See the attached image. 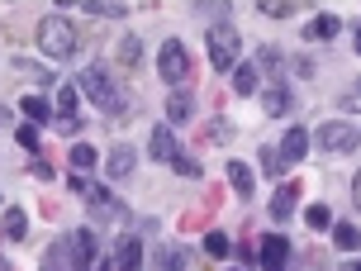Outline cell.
Listing matches in <instances>:
<instances>
[{
  "mask_svg": "<svg viewBox=\"0 0 361 271\" xmlns=\"http://www.w3.org/2000/svg\"><path fill=\"white\" fill-rule=\"evenodd\" d=\"M38 48H43L48 57H57V62H62V57H72V53H76V29H72V24H67L62 15H48L43 24H38Z\"/></svg>",
  "mask_w": 361,
  "mask_h": 271,
  "instance_id": "obj_5",
  "label": "cell"
},
{
  "mask_svg": "<svg viewBox=\"0 0 361 271\" xmlns=\"http://www.w3.org/2000/svg\"><path fill=\"white\" fill-rule=\"evenodd\" d=\"M305 224H309V229H333V210H328V205H309Z\"/></svg>",
  "mask_w": 361,
  "mask_h": 271,
  "instance_id": "obj_23",
  "label": "cell"
},
{
  "mask_svg": "<svg viewBox=\"0 0 361 271\" xmlns=\"http://www.w3.org/2000/svg\"><path fill=\"white\" fill-rule=\"evenodd\" d=\"M157 72H162L166 86H180V81L190 76V53H185V43L166 38V43H162V53H157Z\"/></svg>",
  "mask_w": 361,
  "mask_h": 271,
  "instance_id": "obj_6",
  "label": "cell"
},
{
  "mask_svg": "<svg viewBox=\"0 0 361 271\" xmlns=\"http://www.w3.org/2000/svg\"><path fill=\"white\" fill-rule=\"evenodd\" d=\"M133 162H138V157H133V147H128V143H119L114 152H109V162H105L109 181H124L128 171H133Z\"/></svg>",
  "mask_w": 361,
  "mask_h": 271,
  "instance_id": "obj_12",
  "label": "cell"
},
{
  "mask_svg": "<svg viewBox=\"0 0 361 271\" xmlns=\"http://www.w3.org/2000/svg\"><path fill=\"white\" fill-rule=\"evenodd\" d=\"M138 57H143V43H138V38L128 34L124 43H119V62H124V67H133V62H138Z\"/></svg>",
  "mask_w": 361,
  "mask_h": 271,
  "instance_id": "obj_27",
  "label": "cell"
},
{
  "mask_svg": "<svg viewBox=\"0 0 361 271\" xmlns=\"http://www.w3.org/2000/svg\"><path fill=\"white\" fill-rule=\"evenodd\" d=\"M338 105H343V109H352V114H361V81L343 90V100H338Z\"/></svg>",
  "mask_w": 361,
  "mask_h": 271,
  "instance_id": "obj_29",
  "label": "cell"
},
{
  "mask_svg": "<svg viewBox=\"0 0 361 271\" xmlns=\"http://www.w3.org/2000/svg\"><path fill=\"white\" fill-rule=\"evenodd\" d=\"M62 253H67L72 271H109V257L100 253L95 229H76L72 238H62Z\"/></svg>",
  "mask_w": 361,
  "mask_h": 271,
  "instance_id": "obj_3",
  "label": "cell"
},
{
  "mask_svg": "<svg viewBox=\"0 0 361 271\" xmlns=\"http://www.w3.org/2000/svg\"><path fill=\"white\" fill-rule=\"evenodd\" d=\"M309 143L319 147V152H333V157H343V152H352V147L361 143V128L343 124V119H324V124L309 133Z\"/></svg>",
  "mask_w": 361,
  "mask_h": 271,
  "instance_id": "obj_4",
  "label": "cell"
},
{
  "mask_svg": "<svg viewBox=\"0 0 361 271\" xmlns=\"http://www.w3.org/2000/svg\"><path fill=\"white\" fill-rule=\"evenodd\" d=\"M333 243H338L343 253H361V229L357 224H333Z\"/></svg>",
  "mask_w": 361,
  "mask_h": 271,
  "instance_id": "obj_17",
  "label": "cell"
},
{
  "mask_svg": "<svg viewBox=\"0 0 361 271\" xmlns=\"http://www.w3.org/2000/svg\"><path fill=\"white\" fill-rule=\"evenodd\" d=\"M114 267L119 271H143V243L133 234H119V243H114Z\"/></svg>",
  "mask_w": 361,
  "mask_h": 271,
  "instance_id": "obj_9",
  "label": "cell"
},
{
  "mask_svg": "<svg viewBox=\"0 0 361 271\" xmlns=\"http://www.w3.org/2000/svg\"><path fill=\"white\" fill-rule=\"evenodd\" d=\"M152 157H157V162H176V157H180V138H176V128H171V124L152 128Z\"/></svg>",
  "mask_w": 361,
  "mask_h": 271,
  "instance_id": "obj_10",
  "label": "cell"
},
{
  "mask_svg": "<svg viewBox=\"0 0 361 271\" xmlns=\"http://www.w3.org/2000/svg\"><path fill=\"white\" fill-rule=\"evenodd\" d=\"M352 200H357V205H361V171H357V176H352Z\"/></svg>",
  "mask_w": 361,
  "mask_h": 271,
  "instance_id": "obj_35",
  "label": "cell"
},
{
  "mask_svg": "<svg viewBox=\"0 0 361 271\" xmlns=\"http://www.w3.org/2000/svg\"><path fill=\"white\" fill-rule=\"evenodd\" d=\"M295 205H300V181H286V186H281V191L271 195V215H276V219H286L290 210H295Z\"/></svg>",
  "mask_w": 361,
  "mask_h": 271,
  "instance_id": "obj_13",
  "label": "cell"
},
{
  "mask_svg": "<svg viewBox=\"0 0 361 271\" xmlns=\"http://www.w3.org/2000/svg\"><path fill=\"white\" fill-rule=\"evenodd\" d=\"M309 152V128H290L286 138H281V147H276V157H281V171L286 167H295L300 157Z\"/></svg>",
  "mask_w": 361,
  "mask_h": 271,
  "instance_id": "obj_8",
  "label": "cell"
},
{
  "mask_svg": "<svg viewBox=\"0 0 361 271\" xmlns=\"http://www.w3.org/2000/svg\"><path fill=\"white\" fill-rule=\"evenodd\" d=\"M209 138H219V143L233 138V124H228V119H214V124H209Z\"/></svg>",
  "mask_w": 361,
  "mask_h": 271,
  "instance_id": "obj_32",
  "label": "cell"
},
{
  "mask_svg": "<svg viewBox=\"0 0 361 271\" xmlns=\"http://www.w3.org/2000/svg\"><path fill=\"white\" fill-rule=\"evenodd\" d=\"M352 271H361V262H357V267H352Z\"/></svg>",
  "mask_w": 361,
  "mask_h": 271,
  "instance_id": "obj_39",
  "label": "cell"
},
{
  "mask_svg": "<svg viewBox=\"0 0 361 271\" xmlns=\"http://www.w3.org/2000/svg\"><path fill=\"white\" fill-rule=\"evenodd\" d=\"M15 138H19V147H29V152H34V147H38V128L34 124H19Z\"/></svg>",
  "mask_w": 361,
  "mask_h": 271,
  "instance_id": "obj_30",
  "label": "cell"
},
{
  "mask_svg": "<svg viewBox=\"0 0 361 271\" xmlns=\"http://www.w3.org/2000/svg\"><path fill=\"white\" fill-rule=\"evenodd\" d=\"M204 43H209V67L214 72H233L238 67V53H243V34H238L228 19H219L204 29Z\"/></svg>",
  "mask_w": 361,
  "mask_h": 271,
  "instance_id": "obj_2",
  "label": "cell"
},
{
  "mask_svg": "<svg viewBox=\"0 0 361 271\" xmlns=\"http://www.w3.org/2000/svg\"><path fill=\"white\" fill-rule=\"evenodd\" d=\"M72 191H76V195H86V205H90V210H100V215H114V219L124 215V205L109 195L105 186H90L86 176H72Z\"/></svg>",
  "mask_w": 361,
  "mask_h": 271,
  "instance_id": "obj_7",
  "label": "cell"
},
{
  "mask_svg": "<svg viewBox=\"0 0 361 271\" xmlns=\"http://www.w3.org/2000/svg\"><path fill=\"white\" fill-rule=\"evenodd\" d=\"M338 29H343V24H338V15H319V19H314V24L305 29V34H309V38H324V43H328V38L338 34Z\"/></svg>",
  "mask_w": 361,
  "mask_h": 271,
  "instance_id": "obj_19",
  "label": "cell"
},
{
  "mask_svg": "<svg viewBox=\"0 0 361 271\" xmlns=\"http://www.w3.org/2000/svg\"><path fill=\"white\" fill-rule=\"evenodd\" d=\"M286 257H290L286 234H267L262 238V267L267 271H286Z\"/></svg>",
  "mask_w": 361,
  "mask_h": 271,
  "instance_id": "obj_11",
  "label": "cell"
},
{
  "mask_svg": "<svg viewBox=\"0 0 361 271\" xmlns=\"http://www.w3.org/2000/svg\"><path fill=\"white\" fill-rule=\"evenodd\" d=\"M0 271H10V257H0Z\"/></svg>",
  "mask_w": 361,
  "mask_h": 271,
  "instance_id": "obj_37",
  "label": "cell"
},
{
  "mask_svg": "<svg viewBox=\"0 0 361 271\" xmlns=\"http://www.w3.org/2000/svg\"><path fill=\"white\" fill-rule=\"evenodd\" d=\"M233 90H238V95H252V90H257V67H238V72H233Z\"/></svg>",
  "mask_w": 361,
  "mask_h": 271,
  "instance_id": "obj_24",
  "label": "cell"
},
{
  "mask_svg": "<svg viewBox=\"0 0 361 271\" xmlns=\"http://www.w3.org/2000/svg\"><path fill=\"white\" fill-rule=\"evenodd\" d=\"M29 234V215L24 210H5V238H24Z\"/></svg>",
  "mask_w": 361,
  "mask_h": 271,
  "instance_id": "obj_22",
  "label": "cell"
},
{
  "mask_svg": "<svg viewBox=\"0 0 361 271\" xmlns=\"http://www.w3.org/2000/svg\"><path fill=\"white\" fill-rule=\"evenodd\" d=\"M171 167H176L180 176H200V162H195V157H185V152H180V157H176Z\"/></svg>",
  "mask_w": 361,
  "mask_h": 271,
  "instance_id": "obj_31",
  "label": "cell"
},
{
  "mask_svg": "<svg viewBox=\"0 0 361 271\" xmlns=\"http://www.w3.org/2000/svg\"><path fill=\"white\" fill-rule=\"evenodd\" d=\"M190 114H195V100H190V95H171V100H166V119H171V124H185V119H190Z\"/></svg>",
  "mask_w": 361,
  "mask_h": 271,
  "instance_id": "obj_18",
  "label": "cell"
},
{
  "mask_svg": "<svg viewBox=\"0 0 361 271\" xmlns=\"http://www.w3.org/2000/svg\"><path fill=\"white\" fill-rule=\"evenodd\" d=\"M72 167H76V171H90V167H95V147H90V143H76L72 147Z\"/></svg>",
  "mask_w": 361,
  "mask_h": 271,
  "instance_id": "obj_26",
  "label": "cell"
},
{
  "mask_svg": "<svg viewBox=\"0 0 361 271\" xmlns=\"http://www.w3.org/2000/svg\"><path fill=\"white\" fill-rule=\"evenodd\" d=\"M5 124H10V109H0V128H5Z\"/></svg>",
  "mask_w": 361,
  "mask_h": 271,
  "instance_id": "obj_36",
  "label": "cell"
},
{
  "mask_svg": "<svg viewBox=\"0 0 361 271\" xmlns=\"http://www.w3.org/2000/svg\"><path fill=\"white\" fill-rule=\"evenodd\" d=\"M152 271H185V257L176 248H162V253L152 257Z\"/></svg>",
  "mask_w": 361,
  "mask_h": 271,
  "instance_id": "obj_20",
  "label": "cell"
},
{
  "mask_svg": "<svg viewBox=\"0 0 361 271\" xmlns=\"http://www.w3.org/2000/svg\"><path fill=\"white\" fill-rule=\"evenodd\" d=\"M19 109H24V119H29V124H48V119H53V105H48V100H43V95H24V100H19Z\"/></svg>",
  "mask_w": 361,
  "mask_h": 271,
  "instance_id": "obj_15",
  "label": "cell"
},
{
  "mask_svg": "<svg viewBox=\"0 0 361 271\" xmlns=\"http://www.w3.org/2000/svg\"><path fill=\"white\" fill-rule=\"evenodd\" d=\"M204 253L209 257H228V234H209L204 238Z\"/></svg>",
  "mask_w": 361,
  "mask_h": 271,
  "instance_id": "obj_28",
  "label": "cell"
},
{
  "mask_svg": "<svg viewBox=\"0 0 361 271\" xmlns=\"http://www.w3.org/2000/svg\"><path fill=\"white\" fill-rule=\"evenodd\" d=\"M57 119H76V86H57Z\"/></svg>",
  "mask_w": 361,
  "mask_h": 271,
  "instance_id": "obj_21",
  "label": "cell"
},
{
  "mask_svg": "<svg viewBox=\"0 0 361 271\" xmlns=\"http://www.w3.org/2000/svg\"><path fill=\"white\" fill-rule=\"evenodd\" d=\"M86 10H90V15H105V19H124L128 5H114V0H90Z\"/></svg>",
  "mask_w": 361,
  "mask_h": 271,
  "instance_id": "obj_25",
  "label": "cell"
},
{
  "mask_svg": "<svg viewBox=\"0 0 361 271\" xmlns=\"http://www.w3.org/2000/svg\"><path fill=\"white\" fill-rule=\"evenodd\" d=\"M262 10H267L271 19H286L290 10H295V5H290V0H286V5H281V0H267V5H262Z\"/></svg>",
  "mask_w": 361,
  "mask_h": 271,
  "instance_id": "obj_33",
  "label": "cell"
},
{
  "mask_svg": "<svg viewBox=\"0 0 361 271\" xmlns=\"http://www.w3.org/2000/svg\"><path fill=\"white\" fill-rule=\"evenodd\" d=\"M262 162H267V171H281V157H276V147H262Z\"/></svg>",
  "mask_w": 361,
  "mask_h": 271,
  "instance_id": "obj_34",
  "label": "cell"
},
{
  "mask_svg": "<svg viewBox=\"0 0 361 271\" xmlns=\"http://www.w3.org/2000/svg\"><path fill=\"white\" fill-rule=\"evenodd\" d=\"M228 181H233V191H238V195H247V200H252L257 176L247 171V162H228Z\"/></svg>",
  "mask_w": 361,
  "mask_h": 271,
  "instance_id": "obj_16",
  "label": "cell"
},
{
  "mask_svg": "<svg viewBox=\"0 0 361 271\" xmlns=\"http://www.w3.org/2000/svg\"><path fill=\"white\" fill-rule=\"evenodd\" d=\"M76 90H81L100 114H124V105H128V95L119 90V81H114L105 67H86L81 81H76Z\"/></svg>",
  "mask_w": 361,
  "mask_h": 271,
  "instance_id": "obj_1",
  "label": "cell"
},
{
  "mask_svg": "<svg viewBox=\"0 0 361 271\" xmlns=\"http://www.w3.org/2000/svg\"><path fill=\"white\" fill-rule=\"evenodd\" d=\"M357 53H361V29H357Z\"/></svg>",
  "mask_w": 361,
  "mask_h": 271,
  "instance_id": "obj_38",
  "label": "cell"
},
{
  "mask_svg": "<svg viewBox=\"0 0 361 271\" xmlns=\"http://www.w3.org/2000/svg\"><path fill=\"white\" fill-rule=\"evenodd\" d=\"M262 105H267L271 119H281L286 109H295V95H290V86H271L267 95H262Z\"/></svg>",
  "mask_w": 361,
  "mask_h": 271,
  "instance_id": "obj_14",
  "label": "cell"
}]
</instances>
